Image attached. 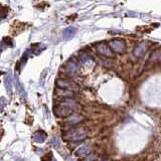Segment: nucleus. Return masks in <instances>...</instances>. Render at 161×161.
<instances>
[{
    "instance_id": "f3484780",
    "label": "nucleus",
    "mask_w": 161,
    "mask_h": 161,
    "mask_svg": "<svg viewBox=\"0 0 161 161\" xmlns=\"http://www.w3.org/2000/svg\"><path fill=\"white\" fill-rule=\"evenodd\" d=\"M34 48H37L34 49V54H40L41 51H43L44 48H45V46L42 45V44H40V43H38V44H35V45H33Z\"/></svg>"
},
{
    "instance_id": "423d86ee",
    "label": "nucleus",
    "mask_w": 161,
    "mask_h": 161,
    "mask_svg": "<svg viewBox=\"0 0 161 161\" xmlns=\"http://www.w3.org/2000/svg\"><path fill=\"white\" fill-rule=\"evenodd\" d=\"M147 48H148V44L146 42H139L138 44H136L134 49H133V54H134V57H137V59L142 57L143 55L146 54Z\"/></svg>"
},
{
    "instance_id": "dca6fc26",
    "label": "nucleus",
    "mask_w": 161,
    "mask_h": 161,
    "mask_svg": "<svg viewBox=\"0 0 161 161\" xmlns=\"http://www.w3.org/2000/svg\"><path fill=\"white\" fill-rule=\"evenodd\" d=\"M85 161H100V157L95 153L89 154L88 156H86Z\"/></svg>"
},
{
    "instance_id": "20e7f679",
    "label": "nucleus",
    "mask_w": 161,
    "mask_h": 161,
    "mask_svg": "<svg viewBox=\"0 0 161 161\" xmlns=\"http://www.w3.org/2000/svg\"><path fill=\"white\" fill-rule=\"evenodd\" d=\"M109 45L113 51L118 52V54H123L126 51V43H125V41L122 40H118V38L111 40Z\"/></svg>"
},
{
    "instance_id": "f257e3e1",
    "label": "nucleus",
    "mask_w": 161,
    "mask_h": 161,
    "mask_svg": "<svg viewBox=\"0 0 161 161\" xmlns=\"http://www.w3.org/2000/svg\"><path fill=\"white\" fill-rule=\"evenodd\" d=\"M78 108H79V105L74 100L65 99L54 108V114L60 118H66L73 115Z\"/></svg>"
},
{
    "instance_id": "39448f33",
    "label": "nucleus",
    "mask_w": 161,
    "mask_h": 161,
    "mask_svg": "<svg viewBox=\"0 0 161 161\" xmlns=\"http://www.w3.org/2000/svg\"><path fill=\"white\" fill-rule=\"evenodd\" d=\"M96 51L98 54L104 55V57H113V51L111 49L110 45L105 42H100L96 45Z\"/></svg>"
},
{
    "instance_id": "1a4fd4ad",
    "label": "nucleus",
    "mask_w": 161,
    "mask_h": 161,
    "mask_svg": "<svg viewBox=\"0 0 161 161\" xmlns=\"http://www.w3.org/2000/svg\"><path fill=\"white\" fill-rule=\"evenodd\" d=\"M148 62L151 63H161V48L155 49V51H152V54H150V57H149Z\"/></svg>"
},
{
    "instance_id": "2eb2a0df",
    "label": "nucleus",
    "mask_w": 161,
    "mask_h": 161,
    "mask_svg": "<svg viewBox=\"0 0 161 161\" xmlns=\"http://www.w3.org/2000/svg\"><path fill=\"white\" fill-rule=\"evenodd\" d=\"M8 14V10L7 8L3 6L1 3H0V20H2V19L6 18V16Z\"/></svg>"
},
{
    "instance_id": "7ed1b4c3",
    "label": "nucleus",
    "mask_w": 161,
    "mask_h": 161,
    "mask_svg": "<svg viewBox=\"0 0 161 161\" xmlns=\"http://www.w3.org/2000/svg\"><path fill=\"white\" fill-rule=\"evenodd\" d=\"M57 86L60 89H63V90H68V91H79L80 87L78 86L76 83L73 82V80H69V79H59L57 80Z\"/></svg>"
},
{
    "instance_id": "9b49d317",
    "label": "nucleus",
    "mask_w": 161,
    "mask_h": 161,
    "mask_svg": "<svg viewBox=\"0 0 161 161\" xmlns=\"http://www.w3.org/2000/svg\"><path fill=\"white\" fill-rule=\"evenodd\" d=\"M75 154H76L77 156H79V157H86V156H88V155L90 154V147L87 146V145L80 146V148H78L77 150H76Z\"/></svg>"
},
{
    "instance_id": "f8f14e48",
    "label": "nucleus",
    "mask_w": 161,
    "mask_h": 161,
    "mask_svg": "<svg viewBox=\"0 0 161 161\" xmlns=\"http://www.w3.org/2000/svg\"><path fill=\"white\" fill-rule=\"evenodd\" d=\"M4 85H5V88H6V91L9 94H11V92H12V86H13V80H12L11 74L6 75V77H5L4 79Z\"/></svg>"
},
{
    "instance_id": "6e6552de",
    "label": "nucleus",
    "mask_w": 161,
    "mask_h": 161,
    "mask_svg": "<svg viewBox=\"0 0 161 161\" xmlns=\"http://www.w3.org/2000/svg\"><path fill=\"white\" fill-rule=\"evenodd\" d=\"M46 134H45V132H43V131H41V130H38V131H37L33 134V141H34L35 143H38V144H40V143H43L44 141L46 140Z\"/></svg>"
},
{
    "instance_id": "f03ea898",
    "label": "nucleus",
    "mask_w": 161,
    "mask_h": 161,
    "mask_svg": "<svg viewBox=\"0 0 161 161\" xmlns=\"http://www.w3.org/2000/svg\"><path fill=\"white\" fill-rule=\"evenodd\" d=\"M88 137V131L85 128H76L66 133L65 139L70 142H80Z\"/></svg>"
},
{
    "instance_id": "a211bd4d",
    "label": "nucleus",
    "mask_w": 161,
    "mask_h": 161,
    "mask_svg": "<svg viewBox=\"0 0 161 161\" xmlns=\"http://www.w3.org/2000/svg\"><path fill=\"white\" fill-rule=\"evenodd\" d=\"M83 120V117L82 116H76V117H74V118H71L70 119V121H71V123L72 124H78L79 122H80Z\"/></svg>"
},
{
    "instance_id": "9d476101",
    "label": "nucleus",
    "mask_w": 161,
    "mask_h": 161,
    "mask_svg": "<svg viewBox=\"0 0 161 161\" xmlns=\"http://www.w3.org/2000/svg\"><path fill=\"white\" fill-rule=\"evenodd\" d=\"M76 33H77V28L72 27V26L66 27L63 31V37L65 38V40H71V38H73L75 35H76Z\"/></svg>"
},
{
    "instance_id": "412c9836",
    "label": "nucleus",
    "mask_w": 161,
    "mask_h": 161,
    "mask_svg": "<svg viewBox=\"0 0 161 161\" xmlns=\"http://www.w3.org/2000/svg\"><path fill=\"white\" fill-rule=\"evenodd\" d=\"M41 161H55V160L54 159V157L51 156V154H48V156L43 157V158H42V160H41Z\"/></svg>"
},
{
    "instance_id": "aec40b11",
    "label": "nucleus",
    "mask_w": 161,
    "mask_h": 161,
    "mask_svg": "<svg viewBox=\"0 0 161 161\" xmlns=\"http://www.w3.org/2000/svg\"><path fill=\"white\" fill-rule=\"evenodd\" d=\"M5 99L4 98H2V99H0V112L1 111H3V109H4V107H5Z\"/></svg>"
},
{
    "instance_id": "0eeeda50",
    "label": "nucleus",
    "mask_w": 161,
    "mask_h": 161,
    "mask_svg": "<svg viewBox=\"0 0 161 161\" xmlns=\"http://www.w3.org/2000/svg\"><path fill=\"white\" fill-rule=\"evenodd\" d=\"M66 72L69 76H75L78 72V63H76V60H71L66 63Z\"/></svg>"
},
{
    "instance_id": "6ab92c4d",
    "label": "nucleus",
    "mask_w": 161,
    "mask_h": 161,
    "mask_svg": "<svg viewBox=\"0 0 161 161\" xmlns=\"http://www.w3.org/2000/svg\"><path fill=\"white\" fill-rule=\"evenodd\" d=\"M51 145L54 146V147H55V148H57V147L60 146V140H59V138H57V137L52 138L51 141Z\"/></svg>"
},
{
    "instance_id": "4468645a",
    "label": "nucleus",
    "mask_w": 161,
    "mask_h": 161,
    "mask_svg": "<svg viewBox=\"0 0 161 161\" xmlns=\"http://www.w3.org/2000/svg\"><path fill=\"white\" fill-rule=\"evenodd\" d=\"M80 60L83 63H92V62H93L92 57L88 54H86V52H83V54L80 55Z\"/></svg>"
},
{
    "instance_id": "ddd939ff",
    "label": "nucleus",
    "mask_w": 161,
    "mask_h": 161,
    "mask_svg": "<svg viewBox=\"0 0 161 161\" xmlns=\"http://www.w3.org/2000/svg\"><path fill=\"white\" fill-rule=\"evenodd\" d=\"M15 84H16V89H17V92H18L19 95H20V97H22V98H25V96H26L25 91H24L23 87L21 86L20 82H19V80L17 79V78L15 79Z\"/></svg>"
}]
</instances>
